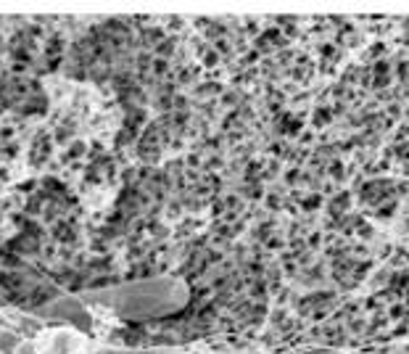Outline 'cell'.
Here are the masks:
<instances>
[{
  "instance_id": "6da1fadb",
  "label": "cell",
  "mask_w": 409,
  "mask_h": 354,
  "mask_svg": "<svg viewBox=\"0 0 409 354\" xmlns=\"http://www.w3.org/2000/svg\"><path fill=\"white\" fill-rule=\"evenodd\" d=\"M85 299L103 304L124 320H156L183 309L187 302V289L174 277H151L119 289L92 291Z\"/></svg>"
},
{
  "instance_id": "7a4b0ae2",
  "label": "cell",
  "mask_w": 409,
  "mask_h": 354,
  "mask_svg": "<svg viewBox=\"0 0 409 354\" xmlns=\"http://www.w3.org/2000/svg\"><path fill=\"white\" fill-rule=\"evenodd\" d=\"M40 312L48 317H66V320H72L74 325H79V328H85V330L90 328V317H87V312H85L82 304H79L77 299H72V296H61V299H56L53 304H45Z\"/></svg>"
}]
</instances>
